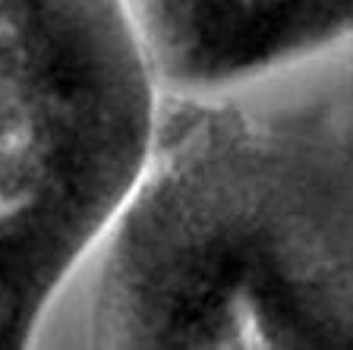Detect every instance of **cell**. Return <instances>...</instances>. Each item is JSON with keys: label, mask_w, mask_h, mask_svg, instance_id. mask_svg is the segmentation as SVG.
I'll return each instance as SVG.
<instances>
[{"label": "cell", "mask_w": 353, "mask_h": 350, "mask_svg": "<svg viewBox=\"0 0 353 350\" xmlns=\"http://www.w3.org/2000/svg\"><path fill=\"white\" fill-rule=\"evenodd\" d=\"M123 202L95 331L126 347H353V136L168 110Z\"/></svg>", "instance_id": "6da1fadb"}, {"label": "cell", "mask_w": 353, "mask_h": 350, "mask_svg": "<svg viewBox=\"0 0 353 350\" xmlns=\"http://www.w3.org/2000/svg\"><path fill=\"white\" fill-rule=\"evenodd\" d=\"M139 0H0V265L79 249L154 142Z\"/></svg>", "instance_id": "7a4b0ae2"}]
</instances>
